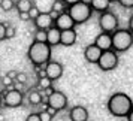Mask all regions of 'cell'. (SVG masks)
Returning a JSON list of instances; mask_svg holds the SVG:
<instances>
[{
	"instance_id": "obj_1",
	"label": "cell",
	"mask_w": 133,
	"mask_h": 121,
	"mask_svg": "<svg viewBox=\"0 0 133 121\" xmlns=\"http://www.w3.org/2000/svg\"><path fill=\"white\" fill-rule=\"evenodd\" d=\"M106 106L111 115L123 118V117H127L129 112L133 109V100L126 93H114L109 97Z\"/></svg>"
},
{
	"instance_id": "obj_2",
	"label": "cell",
	"mask_w": 133,
	"mask_h": 121,
	"mask_svg": "<svg viewBox=\"0 0 133 121\" xmlns=\"http://www.w3.org/2000/svg\"><path fill=\"white\" fill-rule=\"evenodd\" d=\"M27 57L33 66L42 67L51 60V46L46 42H31L27 51Z\"/></svg>"
},
{
	"instance_id": "obj_3",
	"label": "cell",
	"mask_w": 133,
	"mask_h": 121,
	"mask_svg": "<svg viewBox=\"0 0 133 121\" xmlns=\"http://www.w3.org/2000/svg\"><path fill=\"white\" fill-rule=\"evenodd\" d=\"M133 45V33L129 29H117L112 33V49L115 52H124Z\"/></svg>"
},
{
	"instance_id": "obj_4",
	"label": "cell",
	"mask_w": 133,
	"mask_h": 121,
	"mask_svg": "<svg viewBox=\"0 0 133 121\" xmlns=\"http://www.w3.org/2000/svg\"><path fill=\"white\" fill-rule=\"evenodd\" d=\"M67 14L70 15V18L75 21V24H84L93 15V9L90 5H85L82 2H78L75 5L67 6Z\"/></svg>"
},
{
	"instance_id": "obj_5",
	"label": "cell",
	"mask_w": 133,
	"mask_h": 121,
	"mask_svg": "<svg viewBox=\"0 0 133 121\" xmlns=\"http://www.w3.org/2000/svg\"><path fill=\"white\" fill-rule=\"evenodd\" d=\"M118 52H115L114 49H108V51H103L100 58L97 61V66L100 70L103 72H109V70H114L115 67L118 66Z\"/></svg>"
},
{
	"instance_id": "obj_6",
	"label": "cell",
	"mask_w": 133,
	"mask_h": 121,
	"mask_svg": "<svg viewBox=\"0 0 133 121\" xmlns=\"http://www.w3.org/2000/svg\"><path fill=\"white\" fill-rule=\"evenodd\" d=\"M99 27H100L102 31L112 35L118 29V18H117V15L114 12H111V11L102 12L99 15Z\"/></svg>"
},
{
	"instance_id": "obj_7",
	"label": "cell",
	"mask_w": 133,
	"mask_h": 121,
	"mask_svg": "<svg viewBox=\"0 0 133 121\" xmlns=\"http://www.w3.org/2000/svg\"><path fill=\"white\" fill-rule=\"evenodd\" d=\"M3 105L6 106V108H18L23 105L24 102V96H23V93L18 90H15V88H11V90H8L6 93H3Z\"/></svg>"
},
{
	"instance_id": "obj_8",
	"label": "cell",
	"mask_w": 133,
	"mask_h": 121,
	"mask_svg": "<svg viewBox=\"0 0 133 121\" xmlns=\"http://www.w3.org/2000/svg\"><path fill=\"white\" fill-rule=\"evenodd\" d=\"M46 105L51 106L52 109H55L57 112L58 111H63V109H66L67 106V97L64 93H61L58 90H54L48 97H46Z\"/></svg>"
},
{
	"instance_id": "obj_9",
	"label": "cell",
	"mask_w": 133,
	"mask_h": 121,
	"mask_svg": "<svg viewBox=\"0 0 133 121\" xmlns=\"http://www.w3.org/2000/svg\"><path fill=\"white\" fill-rule=\"evenodd\" d=\"M43 70H45L46 78H49L51 81H57V79L61 78V75H63V64L58 63V61L49 60L48 63L45 64Z\"/></svg>"
},
{
	"instance_id": "obj_10",
	"label": "cell",
	"mask_w": 133,
	"mask_h": 121,
	"mask_svg": "<svg viewBox=\"0 0 133 121\" xmlns=\"http://www.w3.org/2000/svg\"><path fill=\"white\" fill-rule=\"evenodd\" d=\"M75 21H73L72 18H70V15L66 12L63 14H58V17L54 19V27H57L60 31L63 30H70V29H75Z\"/></svg>"
},
{
	"instance_id": "obj_11",
	"label": "cell",
	"mask_w": 133,
	"mask_h": 121,
	"mask_svg": "<svg viewBox=\"0 0 133 121\" xmlns=\"http://www.w3.org/2000/svg\"><path fill=\"white\" fill-rule=\"evenodd\" d=\"M33 21H35V27L37 30H48L54 25V18L51 17L49 12H41L37 15V18H35Z\"/></svg>"
},
{
	"instance_id": "obj_12",
	"label": "cell",
	"mask_w": 133,
	"mask_h": 121,
	"mask_svg": "<svg viewBox=\"0 0 133 121\" xmlns=\"http://www.w3.org/2000/svg\"><path fill=\"white\" fill-rule=\"evenodd\" d=\"M102 52H103L102 49L97 48L94 43H91V45H88V46L84 49V58L88 61V63H91V64H97V61L100 58Z\"/></svg>"
},
{
	"instance_id": "obj_13",
	"label": "cell",
	"mask_w": 133,
	"mask_h": 121,
	"mask_svg": "<svg viewBox=\"0 0 133 121\" xmlns=\"http://www.w3.org/2000/svg\"><path fill=\"white\" fill-rule=\"evenodd\" d=\"M94 45H96L97 48H100L102 51L112 49V35L102 31L100 35H97L96 36V39H94Z\"/></svg>"
},
{
	"instance_id": "obj_14",
	"label": "cell",
	"mask_w": 133,
	"mask_h": 121,
	"mask_svg": "<svg viewBox=\"0 0 133 121\" xmlns=\"http://www.w3.org/2000/svg\"><path fill=\"white\" fill-rule=\"evenodd\" d=\"M69 118L70 121H88V111L85 106L76 105L69 111Z\"/></svg>"
},
{
	"instance_id": "obj_15",
	"label": "cell",
	"mask_w": 133,
	"mask_h": 121,
	"mask_svg": "<svg viewBox=\"0 0 133 121\" xmlns=\"http://www.w3.org/2000/svg\"><path fill=\"white\" fill-rule=\"evenodd\" d=\"M76 31L75 29H70V30H63L61 31V36H60V45L63 46H72L73 43L76 42Z\"/></svg>"
},
{
	"instance_id": "obj_16",
	"label": "cell",
	"mask_w": 133,
	"mask_h": 121,
	"mask_svg": "<svg viewBox=\"0 0 133 121\" xmlns=\"http://www.w3.org/2000/svg\"><path fill=\"white\" fill-rule=\"evenodd\" d=\"M60 36H61V31L57 29V27H51L46 30V43L52 48L55 45H60Z\"/></svg>"
},
{
	"instance_id": "obj_17",
	"label": "cell",
	"mask_w": 133,
	"mask_h": 121,
	"mask_svg": "<svg viewBox=\"0 0 133 121\" xmlns=\"http://www.w3.org/2000/svg\"><path fill=\"white\" fill-rule=\"evenodd\" d=\"M91 9L96 11V12L102 14L105 11H109V6H111V0H91Z\"/></svg>"
},
{
	"instance_id": "obj_18",
	"label": "cell",
	"mask_w": 133,
	"mask_h": 121,
	"mask_svg": "<svg viewBox=\"0 0 133 121\" xmlns=\"http://www.w3.org/2000/svg\"><path fill=\"white\" fill-rule=\"evenodd\" d=\"M27 99H29V103H30V105H33V106H36V105H41V103L43 102L42 91L31 90L30 93H29V96H27Z\"/></svg>"
},
{
	"instance_id": "obj_19",
	"label": "cell",
	"mask_w": 133,
	"mask_h": 121,
	"mask_svg": "<svg viewBox=\"0 0 133 121\" xmlns=\"http://www.w3.org/2000/svg\"><path fill=\"white\" fill-rule=\"evenodd\" d=\"M33 6V0H17L15 8L18 12H29Z\"/></svg>"
},
{
	"instance_id": "obj_20",
	"label": "cell",
	"mask_w": 133,
	"mask_h": 121,
	"mask_svg": "<svg viewBox=\"0 0 133 121\" xmlns=\"http://www.w3.org/2000/svg\"><path fill=\"white\" fill-rule=\"evenodd\" d=\"M66 11H67V5L63 0H54L52 8H51V12H55L58 15V14H63V12H66Z\"/></svg>"
},
{
	"instance_id": "obj_21",
	"label": "cell",
	"mask_w": 133,
	"mask_h": 121,
	"mask_svg": "<svg viewBox=\"0 0 133 121\" xmlns=\"http://www.w3.org/2000/svg\"><path fill=\"white\" fill-rule=\"evenodd\" d=\"M15 8V0H0V9L5 11V12H9Z\"/></svg>"
},
{
	"instance_id": "obj_22",
	"label": "cell",
	"mask_w": 133,
	"mask_h": 121,
	"mask_svg": "<svg viewBox=\"0 0 133 121\" xmlns=\"http://www.w3.org/2000/svg\"><path fill=\"white\" fill-rule=\"evenodd\" d=\"M37 85H39L41 90H46L49 87H52V81L49 78H46V76H42V78H39V81H37Z\"/></svg>"
},
{
	"instance_id": "obj_23",
	"label": "cell",
	"mask_w": 133,
	"mask_h": 121,
	"mask_svg": "<svg viewBox=\"0 0 133 121\" xmlns=\"http://www.w3.org/2000/svg\"><path fill=\"white\" fill-rule=\"evenodd\" d=\"M33 41L35 42H46V30H36Z\"/></svg>"
},
{
	"instance_id": "obj_24",
	"label": "cell",
	"mask_w": 133,
	"mask_h": 121,
	"mask_svg": "<svg viewBox=\"0 0 133 121\" xmlns=\"http://www.w3.org/2000/svg\"><path fill=\"white\" fill-rule=\"evenodd\" d=\"M15 35H17L15 29L11 24H6V39H12V37H15Z\"/></svg>"
},
{
	"instance_id": "obj_25",
	"label": "cell",
	"mask_w": 133,
	"mask_h": 121,
	"mask_svg": "<svg viewBox=\"0 0 133 121\" xmlns=\"http://www.w3.org/2000/svg\"><path fill=\"white\" fill-rule=\"evenodd\" d=\"M39 14H41V11H39V9L33 5V6H31V9L29 11V17H30V19H35V18H37V15H39Z\"/></svg>"
},
{
	"instance_id": "obj_26",
	"label": "cell",
	"mask_w": 133,
	"mask_h": 121,
	"mask_svg": "<svg viewBox=\"0 0 133 121\" xmlns=\"http://www.w3.org/2000/svg\"><path fill=\"white\" fill-rule=\"evenodd\" d=\"M117 2H118L123 8H126V9H132L133 8V0H117Z\"/></svg>"
},
{
	"instance_id": "obj_27",
	"label": "cell",
	"mask_w": 133,
	"mask_h": 121,
	"mask_svg": "<svg viewBox=\"0 0 133 121\" xmlns=\"http://www.w3.org/2000/svg\"><path fill=\"white\" fill-rule=\"evenodd\" d=\"M14 81H18V82H21V84H25L27 82V75L23 72H18L17 73V78L14 79Z\"/></svg>"
},
{
	"instance_id": "obj_28",
	"label": "cell",
	"mask_w": 133,
	"mask_h": 121,
	"mask_svg": "<svg viewBox=\"0 0 133 121\" xmlns=\"http://www.w3.org/2000/svg\"><path fill=\"white\" fill-rule=\"evenodd\" d=\"M39 117H41V121H51L52 120V117L46 112V111H41V112H37Z\"/></svg>"
},
{
	"instance_id": "obj_29",
	"label": "cell",
	"mask_w": 133,
	"mask_h": 121,
	"mask_svg": "<svg viewBox=\"0 0 133 121\" xmlns=\"http://www.w3.org/2000/svg\"><path fill=\"white\" fill-rule=\"evenodd\" d=\"M25 121H41V117H39V114H37V112H31V114L27 115Z\"/></svg>"
},
{
	"instance_id": "obj_30",
	"label": "cell",
	"mask_w": 133,
	"mask_h": 121,
	"mask_svg": "<svg viewBox=\"0 0 133 121\" xmlns=\"http://www.w3.org/2000/svg\"><path fill=\"white\" fill-rule=\"evenodd\" d=\"M6 39V24L0 23V41H5Z\"/></svg>"
},
{
	"instance_id": "obj_31",
	"label": "cell",
	"mask_w": 133,
	"mask_h": 121,
	"mask_svg": "<svg viewBox=\"0 0 133 121\" xmlns=\"http://www.w3.org/2000/svg\"><path fill=\"white\" fill-rule=\"evenodd\" d=\"M12 88H15V90H18L23 93V88H24V84H21V82H18V81H14L12 84Z\"/></svg>"
},
{
	"instance_id": "obj_32",
	"label": "cell",
	"mask_w": 133,
	"mask_h": 121,
	"mask_svg": "<svg viewBox=\"0 0 133 121\" xmlns=\"http://www.w3.org/2000/svg\"><path fill=\"white\" fill-rule=\"evenodd\" d=\"M19 18L23 19V21H29L30 19V17H29V12H18Z\"/></svg>"
},
{
	"instance_id": "obj_33",
	"label": "cell",
	"mask_w": 133,
	"mask_h": 121,
	"mask_svg": "<svg viewBox=\"0 0 133 121\" xmlns=\"http://www.w3.org/2000/svg\"><path fill=\"white\" fill-rule=\"evenodd\" d=\"M45 111H46V112H48V114L51 115V117H52V118H54V115L57 114V111H55V109H52L51 106H48V105H46V108H45Z\"/></svg>"
},
{
	"instance_id": "obj_34",
	"label": "cell",
	"mask_w": 133,
	"mask_h": 121,
	"mask_svg": "<svg viewBox=\"0 0 133 121\" xmlns=\"http://www.w3.org/2000/svg\"><path fill=\"white\" fill-rule=\"evenodd\" d=\"M17 73H18V72H15V70H11V72H8L6 76H9V78H11V79L14 81V79L17 78Z\"/></svg>"
},
{
	"instance_id": "obj_35",
	"label": "cell",
	"mask_w": 133,
	"mask_h": 121,
	"mask_svg": "<svg viewBox=\"0 0 133 121\" xmlns=\"http://www.w3.org/2000/svg\"><path fill=\"white\" fill-rule=\"evenodd\" d=\"M64 3H66L67 6H70V5H75V3H78V2H81V0H63Z\"/></svg>"
},
{
	"instance_id": "obj_36",
	"label": "cell",
	"mask_w": 133,
	"mask_h": 121,
	"mask_svg": "<svg viewBox=\"0 0 133 121\" xmlns=\"http://www.w3.org/2000/svg\"><path fill=\"white\" fill-rule=\"evenodd\" d=\"M129 30L133 33V15L130 17V18H129Z\"/></svg>"
},
{
	"instance_id": "obj_37",
	"label": "cell",
	"mask_w": 133,
	"mask_h": 121,
	"mask_svg": "<svg viewBox=\"0 0 133 121\" xmlns=\"http://www.w3.org/2000/svg\"><path fill=\"white\" fill-rule=\"evenodd\" d=\"M126 118H127V121H133V109L129 112V115H127Z\"/></svg>"
},
{
	"instance_id": "obj_38",
	"label": "cell",
	"mask_w": 133,
	"mask_h": 121,
	"mask_svg": "<svg viewBox=\"0 0 133 121\" xmlns=\"http://www.w3.org/2000/svg\"><path fill=\"white\" fill-rule=\"evenodd\" d=\"M82 3H85V5H91V0H81Z\"/></svg>"
},
{
	"instance_id": "obj_39",
	"label": "cell",
	"mask_w": 133,
	"mask_h": 121,
	"mask_svg": "<svg viewBox=\"0 0 133 121\" xmlns=\"http://www.w3.org/2000/svg\"><path fill=\"white\" fill-rule=\"evenodd\" d=\"M3 106V97H2V94H0V108Z\"/></svg>"
},
{
	"instance_id": "obj_40",
	"label": "cell",
	"mask_w": 133,
	"mask_h": 121,
	"mask_svg": "<svg viewBox=\"0 0 133 121\" xmlns=\"http://www.w3.org/2000/svg\"><path fill=\"white\" fill-rule=\"evenodd\" d=\"M111 2H117V0H111Z\"/></svg>"
}]
</instances>
